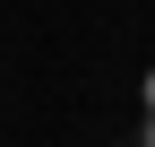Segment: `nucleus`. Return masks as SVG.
<instances>
[{
  "mask_svg": "<svg viewBox=\"0 0 155 147\" xmlns=\"http://www.w3.org/2000/svg\"><path fill=\"white\" fill-rule=\"evenodd\" d=\"M138 95H147V121H155V69H147V87H138Z\"/></svg>",
  "mask_w": 155,
  "mask_h": 147,
  "instance_id": "obj_1",
  "label": "nucleus"
},
{
  "mask_svg": "<svg viewBox=\"0 0 155 147\" xmlns=\"http://www.w3.org/2000/svg\"><path fill=\"white\" fill-rule=\"evenodd\" d=\"M147 147H155V121H147Z\"/></svg>",
  "mask_w": 155,
  "mask_h": 147,
  "instance_id": "obj_2",
  "label": "nucleus"
},
{
  "mask_svg": "<svg viewBox=\"0 0 155 147\" xmlns=\"http://www.w3.org/2000/svg\"><path fill=\"white\" fill-rule=\"evenodd\" d=\"M138 147H147V138H138Z\"/></svg>",
  "mask_w": 155,
  "mask_h": 147,
  "instance_id": "obj_3",
  "label": "nucleus"
}]
</instances>
